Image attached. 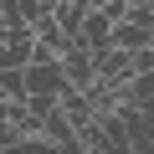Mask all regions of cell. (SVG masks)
<instances>
[{
	"instance_id": "cell-2",
	"label": "cell",
	"mask_w": 154,
	"mask_h": 154,
	"mask_svg": "<svg viewBox=\"0 0 154 154\" xmlns=\"http://www.w3.org/2000/svg\"><path fill=\"white\" fill-rule=\"evenodd\" d=\"M77 41H82L88 51L108 46V41H113V21H108L103 11H88V16H82V31H77Z\"/></svg>"
},
{
	"instance_id": "cell-3",
	"label": "cell",
	"mask_w": 154,
	"mask_h": 154,
	"mask_svg": "<svg viewBox=\"0 0 154 154\" xmlns=\"http://www.w3.org/2000/svg\"><path fill=\"white\" fill-rule=\"evenodd\" d=\"M77 5H88V11H93V5H103V0H77Z\"/></svg>"
},
{
	"instance_id": "cell-1",
	"label": "cell",
	"mask_w": 154,
	"mask_h": 154,
	"mask_svg": "<svg viewBox=\"0 0 154 154\" xmlns=\"http://www.w3.org/2000/svg\"><path fill=\"white\" fill-rule=\"evenodd\" d=\"M57 62H62V72H67V88H93V82H98V62H93V51H88L82 41H72Z\"/></svg>"
}]
</instances>
